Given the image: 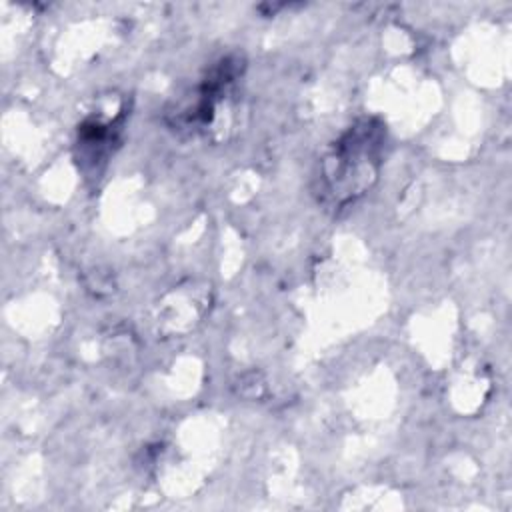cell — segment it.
Returning <instances> with one entry per match:
<instances>
[{
  "label": "cell",
  "mask_w": 512,
  "mask_h": 512,
  "mask_svg": "<svg viewBox=\"0 0 512 512\" xmlns=\"http://www.w3.org/2000/svg\"><path fill=\"white\" fill-rule=\"evenodd\" d=\"M386 148V124L364 116L348 126L324 152L316 170L314 194L320 204L340 212L362 198L378 180Z\"/></svg>",
  "instance_id": "obj_1"
},
{
  "label": "cell",
  "mask_w": 512,
  "mask_h": 512,
  "mask_svg": "<svg viewBox=\"0 0 512 512\" xmlns=\"http://www.w3.org/2000/svg\"><path fill=\"white\" fill-rule=\"evenodd\" d=\"M244 72V60L240 56H224L206 70L200 82L192 88L188 96L178 100L172 110H168L166 120L174 130L204 132L214 122L218 108L224 104L234 84Z\"/></svg>",
  "instance_id": "obj_2"
},
{
  "label": "cell",
  "mask_w": 512,
  "mask_h": 512,
  "mask_svg": "<svg viewBox=\"0 0 512 512\" xmlns=\"http://www.w3.org/2000/svg\"><path fill=\"white\" fill-rule=\"evenodd\" d=\"M124 110L112 118V120H100V118H88L78 126V164L84 168L90 166L92 174H100L102 166L106 164L112 146L118 142V132L122 130Z\"/></svg>",
  "instance_id": "obj_3"
}]
</instances>
